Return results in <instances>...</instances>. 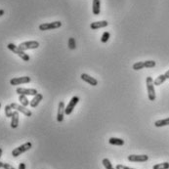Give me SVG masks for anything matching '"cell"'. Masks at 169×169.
Masks as SVG:
<instances>
[{"label":"cell","instance_id":"obj_19","mask_svg":"<svg viewBox=\"0 0 169 169\" xmlns=\"http://www.w3.org/2000/svg\"><path fill=\"white\" fill-rule=\"evenodd\" d=\"M165 80H166V77H165L164 74H160V75H158L157 78L153 80V84L155 86H159V85H161L162 83H163Z\"/></svg>","mask_w":169,"mask_h":169},{"label":"cell","instance_id":"obj_20","mask_svg":"<svg viewBox=\"0 0 169 169\" xmlns=\"http://www.w3.org/2000/svg\"><path fill=\"white\" fill-rule=\"evenodd\" d=\"M19 101H20V103H21V105L24 106V107H28L30 105V101L28 100V98H26V96H25V95H20Z\"/></svg>","mask_w":169,"mask_h":169},{"label":"cell","instance_id":"obj_29","mask_svg":"<svg viewBox=\"0 0 169 169\" xmlns=\"http://www.w3.org/2000/svg\"><path fill=\"white\" fill-rule=\"evenodd\" d=\"M3 168H4V169H16L15 167H13L11 164H9V163H5V162H4Z\"/></svg>","mask_w":169,"mask_h":169},{"label":"cell","instance_id":"obj_11","mask_svg":"<svg viewBox=\"0 0 169 169\" xmlns=\"http://www.w3.org/2000/svg\"><path fill=\"white\" fill-rule=\"evenodd\" d=\"M65 110H66V107H65V102L64 101H61L59 103L58 106V112H57V121L58 122H63L64 120V116H65Z\"/></svg>","mask_w":169,"mask_h":169},{"label":"cell","instance_id":"obj_14","mask_svg":"<svg viewBox=\"0 0 169 169\" xmlns=\"http://www.w3.org/2000/svg\"><path fill=\"white\" fill-rule=\"evenodd\" d=\"M19 119H20V116H19V112L15 111L13 112V116L11 117V127L13 129H15L19 126Z\"/></svg>","mask_w":169,"mask_h":169},{"label":"cell","instance_id":"obj_24","mask_svg":"<svg viewBox=\"0 0 169 169\" xmlns=\"http://www.w3.org/2000/svg\"><path fill=\"white\" fill-rule=\"evenodd\" d=\"M132 67H133L134 71H140L142 69H144V67H145L144 62H137V63H135Z\"/></svg>","mask_w":169,"mask_h":169},{"label":"cell","instance_id":"obj_6","mask_svg":"<svg viewBox=\"0 0 169 169\" xmlns=\"http://www.w3.org/2000/svg\"><path fill=\"white\" fill-rule=\"evenodd\" d=\"M39 47V42L37 41H25L23 42L19 45V48L23 50V51H26V50H30V49H36Z\"/></svg>","mask_w":169,"mask_h":169},{"label":"cell","instance_id":"obj_4","mask_svg":"<svg viewBox=\"0 0 169 169\" xmlns=\"http://www.w3.org/2000/svg\"><path fill=\"white\" fill-rule=\"evenodd\" d=\"M62 26V23L60 21L57 22H52V23H45V24H41L39 25V30H55V29H59Z\"/></svg>","mask_w":169,"mask_h":169},{"label":"cell","instance_id":"obj_13","mask_svg":"<svg viewBox=\"0 0 169 169\" xmlns=\"http://www.w3.org/2000/svg\"><path fill=\"white\" fill-rule=\"evenodd\" d=\"M42 99H43V95H42V94L37 93L35 96H33V99L30 102V107H36L39 105V103L42 101Z\"/></svg>","mask_w":169,"mask_h":169},{"label":"cell","instance_id":"obj_34","mask_svg":"<svg viewBox=\"0 0 169 169\" xmlns=\"http://www.w3.org/2000/svg\"><path fill=\"white\" fill-rule=\"evenodd\" d=\"M2 153H3V151H2V148H0V158H1V155H2Z\"/></svg>","mask_w":169,"mask_h":169},{"label":"cell","instance_id":"obj_27","mask_svg":"<svg viewBox=\"0 0 169 169\" xmlns=\"http://www.w3.org/2000/svg\"><path fill=\"white\" fill-rule=\"evenodd\" d=\"M110 36H111V35H110V32H109V31H105V32L103 33L102 37H101V41H102L103 43L107 42V41H109Z\"/></svg>","mask_w":169,"mask_h":169},{"label":"cell","instance_id":"obj_1","mask_svg":"<svg viewBox=\"0 0 169 169\" xmlns=\"http://www.w3.org/2000/svg\"><path fill=\"white\" fill-rule=\"evenodd\" d=\"M7 47H8V49L10 50V51H12L13 53H15L16 55H18L20 58L21 59H23L25 62H29V61L30 60V56L26 54L25 51H23V50H21L19 48V46H16L14 43H9L8 45H7Z\"/></svg>","mask_w":169,"mask_h":169},{"label":"cell","instance_id":"obj_7","mask_svg":"<svg viewBox=\"0 0 169 169\" xmlns=\"http://www.w3.org/2000/svg\"><path fill=\"white\" fill-rule=\"evenodd\" d=\"M78 102H79V98L77 96H74V97L71 98V100L70 101L69 105L66 107V110H65V113L66 114V116H70V114L72 112L73 109L78 104Z\"/></svg>","mask_w":169,"mask_h":169},{"label":"cell","instance_id":"obj_26","mask_svg":"<svg viewBox=\"0 0 169 169\" xmlns=\"http://www.w3.org/2000/svg\"><path fill=\"white\" fill-rule=\"evenodd\" d=\"M144 65H145V67H147V69H152V67L155 66L157 63H155L154 61H145Z\"/></svg>","mask_w":169,"mask_h":169},{"label":"cell","instance_id":"obj_9","mask_svg":"<svg viewBox=\"0 0 169 169\" xmlns=\"http://www.w3.org/2000/svg\"><path fill=\"white\" fill-rule=\"evenodd\" d=\"M30 76H22V77H15L12 78L10 80V84L13 86L16 85H21V84H25V83H30Z\"/></svg>","mask_w":169,"mask_h":169},{"label":"cell","instance_id":"obj_3","mask_svg":"<svg viewBox=\"0 0 169 169\" xmlns=\"http://www.w3.org/2000/svg\"><path fill=\"white\" fill-rule=\"evenodd\" d=\"M146 84H147V90H148V97L150 101L155 100V91H154V84H153V79L151 76H148L146 79Z\"/></svg>","mask_w":169,"mask_h":169},{"label":"cell","instance_id":"obj_15","mask_svg":"<svg viewBox=\"0 0 169 169\" xmlns=\"http://www.w3.org/2000/svg\"><path fill=\"white\" fill-rule=\"evenodd\" d=\"M109 23L107 21H98V22H94L90 25V28L92 30H98V29H102V28H106L107 26Z\"/></svg>","mask_w":169,"mask_h":169},{"label":"cell","instance_id":"obj_8","mask_svg":"<svg viewBox=\"0 0 169 169\" xmlns=\"http://www.w3.org/2000/svg\"><path fill=\"white\" fill-rule=\"evenodd\" d=\"M16 92L19 95H25V96H35L38 93L36 89L33 88H22V87H19L16 89Z\"/></svg>","mask_w":169,"mask_h":169},{"label":"cell","instance_id":"obj_25","mask_svg":"<svg viewBox=\"0 0 169 169\" xmlns=\"http://www.w3.org/2000/svg\"><path fill=\"white\" fill-rule=\"evenodd\" d=\"M69 48L71 50H74L76 48V42H75V39L73 37H71L69 39Z\"/></svg>","mask_w":169,"mask_h":169},{"label":"cell","instance_id":"obj_17","mask_svg":"<svg viewBox=\"0 0 169 169\" xmlns=\"http://www.w3.org/2000/svg\"><path fill=\"white\" fill-rule=\"evenodd\" d=\"M109 143H110L111 145H113V146H123V145H124V140L119 139V138L112 137V138H110V140H109Z\"/></svg>","mask_w":169,"mask_h":169},{"label":"cell","instance_id":"obj_12","mask_svg":"<svg viewBox=\"0 0 169 169\" xmlns=\"http://www.w3.org/2000/svg\"><path fill=\"white\" fill-rule=\"evenodd\" d=\"M81 79H82L83 81H85V82L89 83V84L92 85V86H97V85H98V81H97V79H95L94 77L90 76L89 74L82 73V74H81Z\"/></svg>","mask_w":169,"mask_h":169},{"label":"cell","instance_id":"obj_23","mask_svg":"<svg viewBox=\"0 0 169 169\" xmlns=\"http://www.w3.org/2000/svg\"><path fill=\"white\" fill-rule=\"evenodd\" d=\"M13 109L11 107V106L10 105H7L5 107V116H7V117H12V116H13Z\"/></svg>","mask_w":169,"mask_h":169},{"label":"cell","instance_id":"obj_33","mask_svg":"<svg viewBox=\"0 0 169 169\" xmlns=\"http://www.w3.org/2000/svg\"><path fill=\"white\" fill-rule=\"evenodd\" d=\"M3 165H4V162L0 161V168H3Z\"/></svg>","mask_w":169,"mask_h":169},{"label":"cell","instance_id":"obj_30","mask_svg":"<svg viewBox=\"0 0 169 169\" xmlns=\"http://www.w3.org/2000/svg\"><path fill=\"white\" fill-rule=\"evenodd\" d=\"M18 169H25V164L24 162H21V163L19 164V168Z\"/></svg>","mask_w":169,"mask_h":169},{"label":"cell","instance_id":"obj_22","mask_svg":"<svg viewBox=\"0 0 169 169\" xmlns=\"http://www.w3.org/2000/svg\"><path fill=\"white\" fill-rule=\"evenodd\" d=\"M102 163H103V165L105 166L106 169H116V168H113L112 162L109 160V158H104L103 161H102Z\"/></svg>","mask_w":169,"mask_h":169},{"label":"cell","instance_id":"obj_32","mask_svg":"<svg viewBox=\"0 0 169 169\" xmlns=\"http://www.w3.org/2000/svg\"><path fill=\"white\" fill-rule=\"evenodd\" d=\"M4 13H5V11H4L3 9H0V17L3 16V15H4Z\"/></svg>","mask_w":169,"mask_h":169},{"label":"cell","instance_id":"obj_16","mask_svg":"<svg viewBox=\"0 0 169 169\" xmlns=\"http://www.w3.org/2000/svg\"><path fill=\"white\" fill-rule=\"evenodd\" d=\"M92 10L94 15H100L101 12V2L100 0H93V5H92Z\"/></svg>","mask_w":169,"mask_h":169},{"label":"cell","instance_id":"obj_2","mask_svg":"<svg viewBox=\"0 0 169 169\" xmlns=\"http://www.w3.org/2000/svg\"><path fill=\"white\" fill-rule=\"evenodd\" d=\"M31 147H32V144L30 143V142H26V143L19 146L18 148H15L14 150L12 151V155L14 158H17V157H19V155H21L22 153L30 151Z\"/></svg>","mask_w":169,"mask_h":169},{"label":"cell","instance_id":"obj_21","mask_svg":"<svg viewBox=\"0 0 169 169\" xmlns=\"http://www.w3.org/2000/svg\"><path fill=\"white\" fill-rule=\"evenodd\" d=\"M153 169H169V163L168 162H162L153 166Z\"/></svg>","mask_w":169,"mask_h":169},{"label":"cell","instance_id":"obj_31","mask_svg":"<svg viewBox=\"0 0 169 169\" xmlns=\"http://www.w3.org/2000/svg\"><path fill=\"white\" fill-rule=\"evenodd\" d=\"M164 75H165V77H166V79H169V70L164 73Z\"/></svg>","mask_w":169,"mask_h":169},{"label":"cell","instance_id":"obj_10","mask_svg":"<svg viewBox=\"0 0 169 169\" xmlns=\"http://www.w3.org/2000/svg\"><path fill=\"white\" fill-rule=\"evenodd\" d=\"M127 159L131 162H145L148 161V157L147 154H130L128 155Z\"/></svg>","mask_w":169,"mask_h":169},{"label":"cell","instance_id":"obj_28","mask_svg":"<svg viewBox=\"0 0 169 169\" xmlns=\"http://www.w3.org/2000/svg\"><path fill=\"white\" fill-rule=\"evenodd\" d=\"M116 169H134V168L128 167V166H124V165H122V164H117Z\"/></svg>","mask_w":169,"mask_h":169},{"label":"cell","instance_id":"obj_35","mask_svg":"<svg viewBox=\"0 0 169 169\" xmlns=\"http://www.w3.org/2000/svg\"><path fill=\"white\" fill-rule=\"evenodd\" d=\"M0 107H1V104H0Z\"/></svg>","mask_w":169,"mask_h":169},{"label":"cell","instance_id":"obj_18","mask_svg":"<svg viewBox=\"0 0 169 169\" xmlns=\"http://www.w3.org/2000/svg\"><path fill=\"white\" fill-rule=\"evenodd\" d=\"M167 125H169V117H167L165 119L157 120L154 122V126L155 127H163V126H167Z\"/></svg>","mask_w":169,"mask_h":169},{"label":"cell","instance_id":"obj_5","mask_svg":"<svg viewBox=\"0 0 169 169\" xmlns=\"http://www.w3.org/2000/svg\"><path fill=\"white\" fill-rule=\"evenodd\" d=\"M10 106H11V107H12L13 110H15V111H17L19 112H22L23 114H25V116L30 117L32 116V112L29 109H26V107H24L22 105H19L17 103H12V104H10Z\"/></svg>","mask_w":169,"mask_h":169}]
</instances>
